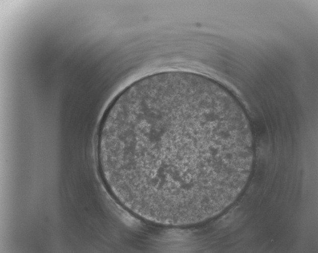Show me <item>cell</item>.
Segmentation results:
<instances>
[{
  "label": "cell",
  "mask_w": 318,
  "mask_h": 253,
  "mask_svg": "<svg viewBox=\"0 0 318 253\" xmlns=\"http://www.w3.org/2000/svg\"><path fill=\"white\" fill-rule=\"evenodd\" d=\"M251 127L224 86L169 71L134 82L112 101L98 132L101 175L139 217L195 225L227 208L248 177Z\"/></svg>",
  "instance_id": "obj_1"
}]
</instances>
